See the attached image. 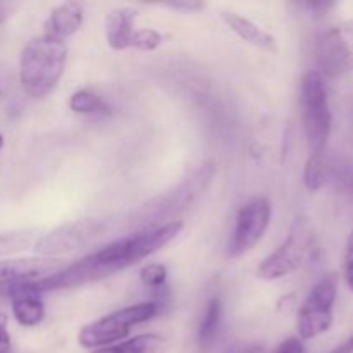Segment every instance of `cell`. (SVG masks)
Instances as JSON below:
<instances>
[{"mask_svg":"<svg viewBox=\"0 0 353 353\" xmlns=\"http://www.w3.org/2000/svg\"><path fill=\"white\" fill-rule=\"evenodd\" d=\"M183 228H185L183 221H174V223L164 224V226L140 230L128 236L117 238V240L107 243L105 247L85 255L79 261L64 265L61 271L54 272L40 281H34L37 288L45 293L54 292V290L76 288V286L90 285V283L110 278L124 269L140 264L141 261L168 247L172 240L181 234Z\"/></svg>","mask_w":353,"mask_h":353,"instance_id":"6da1fadb","label":"cell"},{"mask_svg":"<svg viewBox=\"0 0 353 353\" xmlns=\"http://www.w3.org/2000/svg\"><path fill=\"white\" fill-rule=\"evenodd\" d=\"M217 174V165L214 161H205L193 169L183 181H179L174 188L162 195L155 196L150 202L141 205L128 224L134 230H152V228L164 226V224L179 221L178 217L183 212L195 205L200 196L209 190L214 178Z\"/></svg>","mask_w":353,"mask_h":353,"instance_id":"7a4b0ae2","label":"cell"},{"mask_svg":"<svg viewBox=\"0 0 353 353\" xmlns=\"http://www.w3.org/2000/svg\"><path fill=\"white\" fill-rule=\"evenodd\" d=\"M68 62V45L41 33L24 45L19 59V81L31 99H43L57 88Z\"/></svg>","mask_w":353,"mask_h":353,"instance_id":"3957f363","label":"cell"},{"mask_svg":"<svg viewBox=\"0 0 353 353\" xmlns=\"http://www.w3.org/2000/svg\"><path fill=\"white\" fill-rule=\"evenodd\" d=\"M300 117L310 154H324L333 128L330 99L324 76L319 71H309L300 83Z\"/></svg>","mask_w":353,"mask_h":353,"instance_id":"277c9868","label":"cell"},{"mask_svg":"<svg viewBox=\"0 0 353 353\" xmlns=\"http://www.w3.org/2000/svg\"><path fill=\"white\" fill-rule=\"evenodd\" d=\"M159 312H161V307L157 302H141L137 305L114 310L81 327L78 334L79 347L92 352L112 347L126 340L131 327L154 319Z\"/></svg>","mask_w":353,"mask_h":353,"instance_id":"5b68a950","label":"cell"},{"mask_svg":"<svg viewBox=\"0 0 353 353\" xmlns=\"http://www.w3.org/2000/svg\"><path fill=\"white\" fill-rule=\"evenodd\" d=\"M314 238L316 233L309 217H296L281 245L261 262L257 268L259 278L264 281H278L300 269L312 248Z\"/></svg>","mask_w":353,"mask_h":353,"instance_id":"8992f818","label":"cell"},{"mask_svg":"<svg viewBox=\"0 0 353 353\" xmlns=\"http://www.w3.org/2000/svg\"><path fill=\"white\" fill-rule=\"evenodd\" d=\"M338 286H340V278L336 272H327L312 286L299 310L296 331L300 340H314L333 326V309L338 296Z\"/></svg>","mask_w":353,"mask_h":353,"instance_id":"52a82bcc","label":"cell"},{"mask_svg":"<svg viewBox=\"0 0 353 353\" xmlns=\"http://www.w3.org/2000/svg\"><path fill=\"white\" fill-rule=\"evenodd\" d=\"M272 207L264 196L250 199L236 214V223L228 243V257L240 259L254 250L271 224Z\"/></svg>","mask_w":353,"mask_h":353,"instance_id":"ba28073f","label":"cell"},{"mask_svg":"<svg viewBox=\"0 0 353 353\" xmlns=\"http://www.w3.org/2000/svg\"><path fill=\"white\" fill-rule=\"evenodd\" d=\"M319 72L327 78H341L353 72V21H343L324 31L316 45Z\"/></svg>","mask_w":353,"mask_h":353,"instance_id":"9c48e42d","label":"cell"},{"mask_svg":"<svg viewBox=\"0 0 353 353\" xmlns=\"http://www.w3.org/2000/svg\"><path fill=\"white\" fill-rule=\"evenodd\" d=\"M107 231V224L99 219H81L74 223L62 224L50 233L38 238L34 243V252L40 257L59 259L61 255L71 254L86 247L97 238L103 236Z\"/></svg>","mask_w":353,"mask_h":353,"instance_id":"30bf717a","label":"cell"},{"mask_svg":"<svg viewBox=\"0 0 353 353\" xmlns=\"http://www.w3.org/2000/svg\"><path fill=\"white\" fill-rule=\"evenodd\" d=\"M65 265L62 259L24 257L0 259V290H9L21 283L40 281Z\"/></svg>","mask_w":353,"mask_h":353,"instance_id":"8fae6325","label":"cell"},{"mask_svg":"<svg viewBox=\"0 0 353 353\" xmlns=\"http://www.w3.org/2000/svg\"><path fill=\"white\" fill-rule=\"evenodd\" d=\"M10 309L17 323L24 327H34L45 319V303L37 283H21L7 290Z\"/></svg>","mask_w":353,"mask_h":353,"instance_id":"7c38bea8","label":"cell"},{"mask_svg":"<svg viewBox=\"0 0 353 353\" xmlns=\"http://www.w3.org/2000/svg\"><path fill=\"white\" fill-rule=\"evenodd\" d=\"M221 19L245 43L252 45V47L259 48L262 52H268V54H278V40L268 30L259 26L252 19L241 16V14L230 12V10H223L221 12Z\"/></svg>","mask_w":353,"mask_h":353,"instance_id":"4fadbf2b","label":"cell"},{"mask_svg":"<svg viewBox=\"0 0 353 353\" xmlns=\"http://www.w3.org/2000/svg\"><path fill=\"white\" fill-rule=\"evenodd\" d=\"M85 12L83 6L78 2H64L50 10L43 23V34L65 41L72 34L78 33L83 26Z\"/></svg>","mask_w":353,"mask_h":353,"instance_id":"5bb4252c","label":"cell"},{"mask_svg":"<svg viewBox=\"0 0 353 353\" xmlns=\"http://www.w3.org/2000/svg\"><path fill=\"white\" fill-rule=\"evenodd\" d=\"M137 16L138 12L131 7H117L107 14L105 40L112 50L123 52L126 48H131Z\"/></svg>","mask_w":353,"mask_h":353,"instance_id":"9a60e30c","label":"cell"},{"mask_svg":"<svg viewBox=\"0 0 353 353\" xmlns=\"http://www.w3.org/2000/svg\"><path fill=\"white\" fill-rule=\"evenodd\" d=\"M168 350L169 341L164 336L155 333H145L92 353H168Z\"/></svg>","mask_w":353,"mask_h":353,"instance_id":"2e32d148","label":"cell"},{"mask_svg":"<svg viewBox=\"0 0 353 353\" xmlns=\"http://www.w3.org/2000/svg\"><path fill=\"white\" fill-rule=\"evenodd\" d=\"M221 319H223V302L219 296H212L207 302L199 324V343L205 350L216 343L221 330Z\"/></svg>","mask_w":353,"mask_h":353,"instance_id":"e0dca14e","label":"cell"},{"mask_svg":"<svg viewBox=\"0 0 353 353\" xmlns=\"http://www.w3.org/2000/svg\"><path fill=\"white\" fill-rule=\"evenodd\" d=\"M69 109L81 116H100V114H107V103L95 92L83 88L72 93L69 99Z\"/></svg>","mask_w":353,"mask_h":353,"instance_id":"ac0fdd59","label":"cell"},{"mask_svg":"<svg viewBox=\"0 0 353 353\" xmlns=\"http://www.w3.org/2000/svg\"><path fill=\"white\" fill-rule=\"evenodd\" d=\"M327 178H330V165H327L326 154H310L303 171V181L307 188L310 192H317L326 185Z\"/></svg>","mask_w":353,"mask_h":353,"instance_id":"d6986e66","label":"cell"},{"mask_svg":"<svg viewBox=\"0 0 353 353\" xmlns=\"http://www.w3.org/2000/svg\"><path fill=\"white\" fill-rule=\"evenodd\" d=\"M31 240H33V234H31L30 231L0 233V259L26 250L31 245Z\"/></svg>","mask_w":353,"mask_h":353,"instance_id":"ffe728a7","label":"cell"},{"mask_svg":"<svg viewBox=\"0 0 353 353\" xmlns=\"http://www.w3.org/2000/svg\"><path fill=\"white\" fill-rule=\"evenodd\" d=\"M164 43V37L157 30L152 28H140L134 30L133 38H131V48H137L140 52H154Z\"/></svg>","mask_w":353,"mask_h":353,"instance_id":"44dd1931","label":"cell"},{"mask_svg":"<svg viewBox=\"0 0 353 353\" xmlns=\"http://www.w3.org/2000/svg\"><path fill=\"white\" fill-rule=\"evenodd\" d=\"M140 279L147 288L161 290L168 279V268L162 264H147L140 271Z\"/></svg>","mask_w":353,"mask_h":353,"instance_id":"7402d4cb","label":"cell"},{"mask_svg":"<svg viewBox=\"0 0 353 353\" xmlns=\"http://www.w3.org/2000/svg\"><path fill=\"white\" fill-rule=\"evenodd\" d=\"M343 269H345V279H347L348 288L353 292V230L350 231V234H348L347 245H345Z\"/></svg>","mask_w":353,"mask_h":353,"instance_id":"603a6c76","label":"cell"},{"mask_svg":"<svg viewBox=\"0 0 353 353\" xmlns=\"http://www.w3.org/2000/svg\"><path fill=\"white\" fill-rule=\"evenodd\" d=\"M164 6L169 7V9H174L186 14L199 12L200 9H203V3L196 2V0H171V2H165Z\"/></svg>","mask_w":353,"mask_h":353,"instance_id":"cb8c5ba5","label":"cell"},{"mask_svg":"<svg viewBox=\"0 0 353 353\" xmlns=\"http://www.w3.org/2000/svg\"><path fill=\"white\" fill-rule=\"evenodd\" d=\"M12 341L9 334V317L7 314L0 312V353H10Z\"/></svg>","mask_w":353,"mask_h":353,"instance_id":"d4e9b609","label":"cell"},{"mask_svg":"<svg viewBox=\"0 0 353 353\" xmlns=\"http://www.w3.org/2000/svg\"><path fill=\"white\" fill-rule=\"evenodd\" d=\"M272 353H305V347H303V341L300 338L290 336L285 341H281Z\"/></svg>","mask_w":353,"mask_h":353,"instance_id":"484cf974","label":"cell"},{"mask_svg":"<svg viewBox=\"0 0 353 353\" xmlns=\"http://www.w3.org/2000/svg\"><path fill=\"white\" fill-rule=\"evenodd\" d=\"M224 353H268L265 352L264 345L259 343H248V345H236V347L230 348Z\"/></svg>","mask_w":353,"mask_h":353,"instance_id":"4316f807","label":"cell"},{"mask_svg":"<svg viewBox=\"0 0 353 353\" xmlns=\"http://www.w3.org/2000/svg\"><path fill=\"white\" fill-rule=\"evenodd\" d=\"M330 353H353V336L345 340L343 343L338 345V347L333 348Z\"/></svg>","mask_w":353,"mask_h":353,"instance_id":"83f0119b","label":"cell"},{"mask_svg":"<svg viewBox=\"0 0 353 353\" xmlns=\"http://www.w3.org/2000/svg\"><path fill=\"white\" fill-rule=\"evenodd\" d=\"M9 12H10V7L7 6V3L0 2V24H2L7 17H9Z\"/></svg>","mask_w":353,"mask_h":353,"instance_id":"f1b7e54d","label":"cell"},{"mask_svg":"<svg viewBox=\"0 0 353 353\" xmlns=\"http://www.w3.org/2000/svg\"><path fill=\"white\" fill-rule=\"evenodd\" d=\"M2 147H3V134L0 133V150H2Z\"/></svg>","mask_w":353,"mask_h":353,"instance_id":"f546056e","label":"cell"}]
</instances>
